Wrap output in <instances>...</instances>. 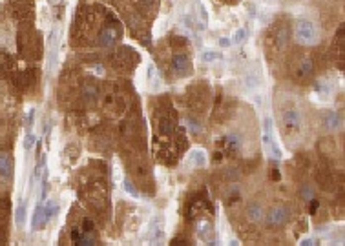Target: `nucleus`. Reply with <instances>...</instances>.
<instances>
[{
	"mask_svg": "<svg viewBox=\"0 0 345 246\" xmlns=\"http://www.w3.org/2000/svg\"><path fill=\"white\" fill-rule=\"evenodd\" d=\"M281 123H283V133L293 139L298 133H301L303 129V121H301V113L296 110V108H289L283 112V117H281Z\"/></svg>",
	"mask_w": 345,
	"mask_h": 246,
	"instance_id": "f257e3e1",
	"label": "nucleus"
},
{
	"mask_svg": "<svg viewBox=\"0 0 345 246\" xmlns=\"http://www.w3.org/2000/svg\"><path fill=\"white\" fill-rule=\"evenodd\" d=\"M294 37L303 46H312V44L318 42V31H316L314 24L309 22V20L296 22V26H294Z\"/></svg>",
	"mask_w": 345,
	"mask_h": 246,
	"instance_id": "f03ea898",
	"label": "nucleus"
},
{
	"mask_svg": "<svg viewBox=\"0 0 345 246\" xmlns=\"http://www.w3.org/2000/svg\"><path fill=\"white\" fill-rule=\"evenodd\" d=\"M263 144L269 150L270 157L272 159H281V150L278 148V144L274 142V133H272V119L265 117L263 121Z\"/></svg>",
	"mask_w": 345,
	"mask_h": 246,
	"instance_id": "7ed1b4c3",
	"label": "nucleus"
},
{
	"mask_svg": "<svg viewBox=\"0 0 345 246\" xmlns=\"http://www.w3.org/2000/svg\"><path fill=\"white\" fill-rule=\"evenodd\" d=\"M312 71H314V66L310 57H299V60L294 64L293 75L298 82H307L312 77Z\"/></svg>",
	"mask_w": 345,
	"mask_h": 246,
	"instance_id": "20e7f679",
	"label": "nucleus"
},
{
	"mask_svg": "<svg viewBox=\"0 0 345 246\" xmlns=\"http://www.w3.org/2000/svg\"><path fill=\"white\" fill-rule=\"evenodd\" d=\"M113 24H115V20H111V24H106L104 28L100 30L99 37H97V44H99L100 47H111L117 42L119 31Z\"/></svg>",
	"mask_w": 345,
	"mask_h": 246,
	"instance_id": "39448f33",
	"label": "nucleus"
},
{
	"mask_svg": "<svg viewBox=\"0 0 345 246\" xmlns=\"http://www.w3.org/2000/svg\"><path fill=\"white\" fill-rule=\"evenodd\" d=\"M289 221V210L283 208V206H278V208H272V210L267 213V219L265 223L269 228H280Z\"/></svg>",
	"mask_w": 345,
	"mask_h": 246,
	"instance_id": "423d86ee",
	"label": "nucleus"
},
{
	"mask_svg": "<svg viewBox=\"0 0 345 246\" xmlns=\"http://www.w3.org/2000/svg\"><path fill=\"white\" fill-rule=\"evenodd\" d=\"M172 70L176 73V77H187L190 71H192V64L188 60L187 55L183 53H176L174 59H172Z\"/></svg>",
	"mask_w": 345,
	"mask_h": 246,
	"instance_id": "0eeeda50",
	"label": "nucleus"
},
{
	"mask_svg": "<svg viewBox=\"0 0 345 246\" xmlns=\"http://www.w3.org/2000/svg\"><path fill=\"white\" fill-rule=\"evenodd\" d=\"M81 97L86 100L88 104H94L95 100L100 97L99 86H97V84H94V82H86V84L82 86V89H81Z\"/></svg>",
	"mask_w": 345,
	"mask_h": 246,
	"instance_id": "6e6552de",
	"label": "nucleus"
},
{
	"mask_svg": "<svg viewBox=\"0 0 345 246\" xmlns=\"http://www.w3.org/2000/svg\"><path fill=\"white\" fill-rule=\"evenodd\" d=\"M161 237H163V219H161V217H155V219L152 221V224H150V230H148V234H147V239L155 245Z\"/></svg>",
	"mask_w": 345,
	"mask_h": 246,
	"instance_id": "1a4fd4ad",
	"label": "nucleus"
},
{
	"mask_svg": "<svg viewBox=\"0 0 345 246\" xmlns=\"http://www.w3.org/2000/svg\"><path fill=\"white\" fill-rule=\"evenodd\" d=\"M174 128H176V123H174L172 115H166V113L157 115V129L161 131V133L170 135L172 131H174Z\"/></svg>",
	"mask_w": 345,
	"mask_h": 246,
	"instance_id": "9d476101",
	"label": "nucleus"
},
{
	"mask_svg": "<svg viewBox=\"0 0 345 246\" xmlns=\"http://www.w3.org/2000/svg\"><path fill=\"white\" fill-rule=\"evenodd\" d=\"M71 241H73L75 245H95L94 234L81 232L79 228H73V232H71Z\"/></svg>",
	"mask_w": 345,
	"mask_h": 246,
	"instance_id": "9b49d317",
	"label": "nucleus"
},
{
	"mask_svg": "<svg viewBox=\"0 0 345 246\" xmlns=\"http://www.w3.org/2000/svg\"><path fill=\"white\" fill-rule=\"evenodd\" d=\"M289 37H291V33H289V28H287V26H280V28L276 30L274 41H276L278 49H283V47L289 44Z\"/></svg>",
	"mask_w": 345,
	"mask_h": 246,
	"instance_id": "f8f14e48",
	"label": "nucleus"
},
{
	"mask_svg": "<svg viewBox=\"0 0 345 246\" xmlns=\"http://www.w3.org/2000/svg\"><path fill=\"white\" fill-rule=\"evenodd\" d=\"M345 28L344 26H340V30H338V37H336V42L334 44H338V49L334 47V51H338L336 55H338V66L340 68H344V42H345Z\"/></svg>",
	"mask_w": 345,
	"mask_h": 246,
	"instance_id": "ddd939ff",
	"label": "nucleus"
},
{
	"mask_svg": "<svg viewBox=\"0 0 345 246\" xmlns=\"http://www.w3.org/2000/svg\"><path fill=\"white\" fill-rule=\"evenodd\" d=\"M11 159L7 157L6 153H0V175L4 177V179H9L11 177Z\"/></svg>",
	"mask_w": 345,
	"mask_h": 246,
	"instance_id": "4468645a",
	"label": "nucleus"
},
{
	"mask_svg": "<svg viewBox=\"0 0 345 246\" xmlns=\"http://www.w3.org/2000/svg\"><path fill=\"white\" fill-rule=\"evenodd\" d=\"M223 146H225V150H227L228 153H236L238 150H240L241 141L236 137V135H228V137L223 139Z\"/></svg>",
	"mask_w": 345,
	"mask_h": 246,
	"instance_id": "2eb2a0df",
	"label": "nucleus"
},
{
	"mask_svg": "<svg viewBox=\"0 0 345 246\" xmlns=\"http://www.w3.org/2000/svg\"><path fill=\"white\" fill-rule=\"evenodd\" d=\"M246 217L256 223V221H259V219L263 217V208L257 205V203H252V205H248V208H246Z\"/></svg>",
	"mask_w": 345,
	"mask_h": 246,
	"instance_id": "dca6fc26",
	"label": "nucleus"
},
{
	"mask_svg": "<svg viewBox=\"0 0 345 246\" xmlns=\"http://www.w3.org/2000/svg\"><path fill=\"white\" fill-rule=\"evenodd\" d=\"M205 163H206V157L201 150H194L190 153V164H194V166H205Z\"/></svg>",
	"mask_w": 345,
	"mask_h": 246,
	"instance_id": "f3484780",
	"label": "nucleus"
},
{
	"mask_svg": "<svg viewBox=\"0 0 345 246\" xmlns=\"http://www.w3.org/2000/svg\"><path fill=\"white\" fill-rule=\"evenodd\" d=\"M318 182H320L325 190H331L333 179H331V175L327 173V170H322V168H320V171H318Z\"/></svg>",
	"mask_w": 345,
	"mask_h": 246,
	"instance_id": "a211bd4d",
	"label": "nucleus"
},
{
	"mask_svg": "<svg viewBox=\"0 0 345 246\" xmlns=\"http://www.w3.org/2000/svg\"><path fill=\"white\" fill-rule=\"evenodd\" d=\"M325 126H327L329 129H336L340 126V117H338V113L336 112H331L325 115Z\"/></svg>",
	"mask_w": 345,
	"mask_h": 246,
	"instance_id": "6ab92c4d",
	"label": "nucleus"
},
{
	"mask_svg": "<svg viewBox=\"0 0 345 246\" xmlns=\"http://www.w3.org/2000/svg\"><path fill=\"white\" fill-rule=\"evenodd\" d=\"M82 232L94 234V221H92V219H84V221H82Z\"/></svg>",
	"mask_w": 345,
	"mask_h": 246,
	"instance_id": "aec40b11",
	"label": "nucleus"
},
{
	"mask_svg": "<svg viewBox=\"0 0 345 246\" xmlns=\"http://www.w3.org/2000/svg\"><path fill=\"white\" fill-rule=\"evenodd\" d=\"M219 57H221V55H219V53H214V51H206L201 55V59L205 60V62H212V60L219 59Z\"/></svg>",
	"mask_w": 345,
	"mask_h": 246,
	"instance_id": "412c9836",
	"label": "nucleus"
},
{
	"mask_svg": "<svg viewBox=\"0 0 345 246\" xmlns=\"http://www.w3.org/2000/svg\"><path fill=\"white\" fill-rule=\"evenodd\" d=\"M124 190H126L130 195H134V197H137V195H139V192L135 190V186L130 181H124Z\"/></svg>",
	"mask_w": 345,
	"mask_h": 246,
	"instance_id": "4be33fe9",
	"label": "nucleus"
},
{
	"mask_svg": "<svg viewBox=\"0 0 345 246\" xmlns=\"http://www.w3.org/2000/svg\"><path fill=\"white\" fill-rule=\"evenodd\" d=\"M137 2H139V6L143 7V9H150V7L155 6L157 0H137Z\"/></svg>",
	"mask_w": 345,
	"mask_h": 246,
	"instance_id": "5701e85b",
	"label": "nucleus"
},
{
	"mask_svg": "<svg viewBox=\"0 0 345 246\" xmlns=\"http://www.w3.org/2000/svg\"><path fill=\"white\" fill-rule=\"evenodd\" d=\"M245 35H246V31L245 30H240V31H236V35H234V44H240V42H243V39H245Z\"/></svg>",
	"mask_w": 345,
	"mask_h": 246,
	"instance_id": "b1692460",
	"label": "nucleus"
},
{
	"mask_svg": "<svg viewBox=\"0 0 345 246\" xmlns=\"http://www.w3.org/2000/svg\"><path fill=\"white\" fill-rule=\"evenodd\" d=\"M301 194H303V197H309L307 201H312V199H314V195H312V190H310V186H303V190H301Z\"/></svg>",
	"mask_w": 345,
	"mask_h": 246,
	"instance_id": "393cba45",
	"label": "nucleus"
},
{
	"mask_svg": "<svg viewBox=\"0 0 345 246\" xmlns=\"http://www.w3.org/2000/svg\"><path fill=\"white\" fill-rule=\"evenodd\" d=\"M188 129H190L192 133H199V124L194 123V121H188Z\"/></svg>",
	"mask_w": 345,
	"mask_h": 246,
	"instance_id": "a878e982",
	"label": "nucleus"
},
{
	"mask_svg": "<svg viewBox=\"0 0 345 246\" xmlns=\"http://www.w3.org/2000/svg\"><path fill=\"white\" fill-rule=\"evenodd\" d=\"M22 221H24V208L20 206L17 211V224H22Z\"/></svg>",
	"mask_w": 345,
	"mask_h": 246,
	"instance_id": "bb28decb",
	"label": "nucleus"
},
{
	"mask_svg": "<svg viewBox=\"0 0 345 246\" xmlns=\"http://www.w3.org/2000/svg\"><path fill=\"white\" fill-rule=\"evenodd\" d=\"M318 206H320V203H318V201H312V206H310V213H316Z\"/></svg>",
	"mask_w": 345,
	"mask_h": 246,
	"instance_id": "cd10ccee",
	"label": "nucleus"
},
{
	"mask_svg": "<svg viewBox=\"0 0 345 246\" xmlns=\"http://www.w3.org/2000/svg\"><path fill=\"white\" fill-rule=\"evenodd\" d=\"M33 141H35V137H28V141H26V148L33 146Z\"/></svg>",
	"mask_w": 345,
	"mask_h": 246,
	"instance_id": "c85d7f7f",
	"label": "nucleus"
}]
</instances>
